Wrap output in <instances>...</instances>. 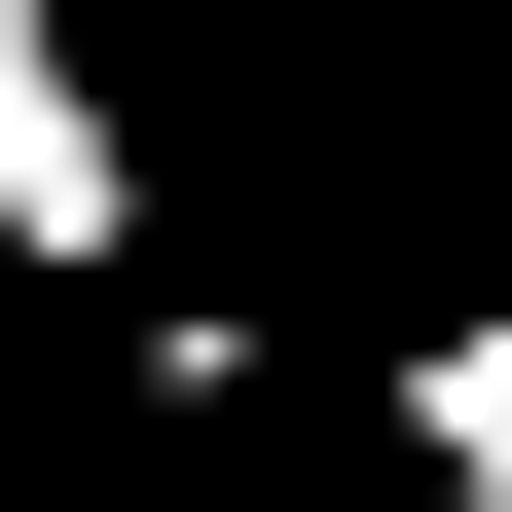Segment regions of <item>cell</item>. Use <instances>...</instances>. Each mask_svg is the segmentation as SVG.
<instances>
[{
    "instance_id": "obj_2",
    "label": "cell",
    "mask_w": 512,
    "mask_h": 512,
    "mask_svg": "<svg viewBox=\"0 0 512 512\" xmlns=\"http://www.w3.org/2000/svg\"><path fill=\"white\" fill-rule=\"evenodd\" d=\"M366 403H403V512H512V293H439Z\"/></svg>"
},
{
    "instance_id": "obj_1",
    "label": "cell",
    "mask_w": 512,
    "mask_h": 512,
    "mask_svg": "<svg viewBox=\"0 0 512 512\" xmlns=\"http://www.w3.org/2000/svg\"><path fill=\"white\" fill-rule=\"evenodd\" d=\"M0 293H147V110L74 0H0Z\"/></svg>"
}]
</instances>
